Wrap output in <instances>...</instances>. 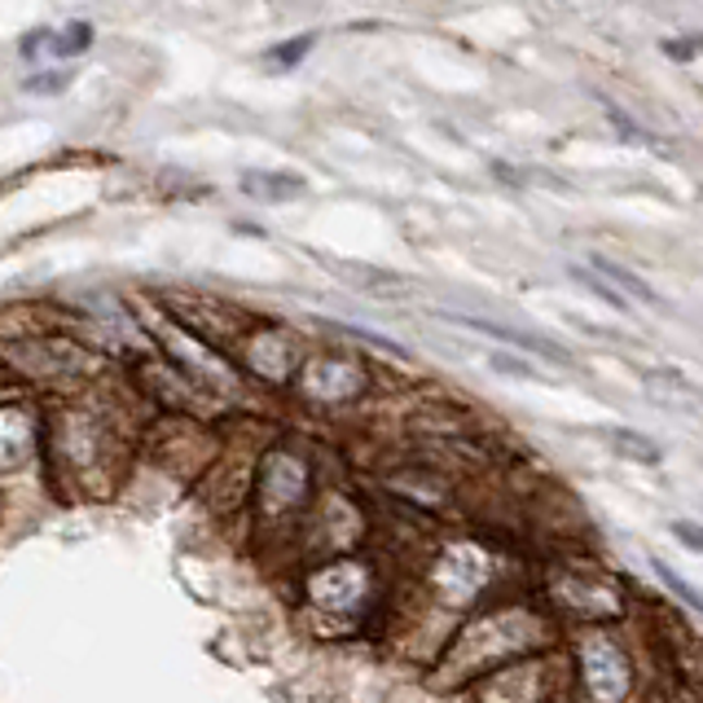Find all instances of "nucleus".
I'll return each mask as SVG.
<instances>
[{"label":"nucleus","mask_w":703,"mask_h":703,"mask_svg":"<svg viewBox=\"0 0 703 703\" xmlns=\"http://www.w3.org/2000/svg\"><path fill=\"white\" fill-rule=\"evenodd\" d=\"M92 45V27L88 23H66L62 32H32V40H23V53L36 58L40 49L53 53V58H75Z\"/></svg>","instance_id":"8"},{"label":"nucleus","mask_w":703,"mask_h":703,"mask_svg":"<svg viewBox=\"0 0 703 703\" xmlns=\"http://www.w3.org/2000/svg\"><path fill=\"white\" fill-rule=\"evenodd\" d=\"M308 49H312V36H304V40H295V45H278V49H269V62H278V66H295Z\"/></svg>","instance_id":"14"},{"label":"nucleus","mask_w":703,"mask_h":703,"mask_svg":"<svg viewBox=\"0 0 703 703\" xmlns=\"http://www.w3.org/2000/svg\"><path fill=\"white\" fill-rule=\"evenodd\" d=\"M435 571H440V594H448V603H480L489 594L497 563L476 545H457L440 554Z\"/></svg>","instance_id":"5"},{"label":"nucleus","mask_w":703,"mask_h":703,"mask_svg":"<svg viewBox=\"0 0 703 703\" xmlns=\"http://www.w3.org/2000/svg\"><path fill=\"white\" fill-rule=\"evenodd\" d=\"M571 278H576V282H580V286H590V291H594V295H599V299H607V304H612V308H620V312H625V308H629V299H625V295H620V291H616V286H607V282H603V278H599V273H594V269H580V264H571Z\"/></svg>","instance_id":"13"},{"label":"nucleus","mask_w":703,"mask_h":703,"mask_svg":"<svg viewBox=\"0 0 703 703\" xmlns=\"http://www.w3.org/2000/svg\"><path fill=\"white\" fill-rule=\"evenodd\" d=\"M299 383L312 400H351L366 387V370L347 357H317V361H308Z\"/></svg>","instance_id":"6"},{"label":"nucleus","mask_w":703,"mask_h":703,"mask_svg":"<svg viewBox=\"0 0 703 703\" xmlns=\"http://www.w3.org/2000/svg\"><path fill=\"white\" fill-rule=\"evenodd\" d=\"M545 612L580 620V629H603L625 616V590L599 567L563 563L554 580H545Z\"/></svg>","instance_id":"3"},{"label":"nucleus","mask_w":703,"mask_h":703,"mask_svg":"<svg viewBox=\"0 0 703 703\" xmlns=\"http://www.w3.org/2000/svg\"><path fill=\"white\" fill-rule=\"evenodd\" d=\"M243 189L256 194V198H291V194L304 189V181L291 176V172H251V176L243 181Z\"/></svg>","instance_id":"11"},{"label":"nucleus","mask_w":703,"mask_h":703,"mask_svg":"<svg viewBox=\"0 0 703 703\" xmlns=\"http://www.w3.org/2000/svg\"><path fill=\"white\" fill-rule=\"evenodd\" d=\"M550 629H554V616L532 607V603H502L493 612H484L471 629H466L453 646V664H461L476 681L515 664V659H528V655H545L550 646Z\"/></svg>","instance_id":"1"},{"label":"nucleus","mask_w":703,"mask_h":703,"mask_svg":"<svg viewBox=\"0 0 703 703\" xmlns=\"http://www.w3.org/2000/svg\"><path fill=\"white\" fill-rule=\"evenodd\" d=\"M571 668L584 703H629L638 686V664L616 625L603 629H576Z\"/></svg>","instance_id":"2"},{"label":"nucleus","mask_w":703,"mask_h":703,"mask_svg":"<svg viewBox=\"0 0 703 703\" xmlns=\"http://www.w3.org/2000/svg\"><path fill=\"white\" fill-rule=\"evenodd\" d=\"M664 49H668V53H673V58H694V53H699V49H703V40H668V45H664Z\"/></svg>","instance_id":"17"},{"label":"nucleus","mask_w":703,"mask_h":703,"mask_svg":"<svg viewBox=\"0 0 703 703\" xmlns=\"http://www.w3.org/2000/svg\"><path fill=\"white\" fill-rule=\"evenodd\" d=\"M651 571H655V576H659V580L668 584V590H673V594H677V599H681V603H686L690 612H699V616H703V594L694 590V584H686V580H681V576H677V571H673L668 563H659V558L651 563Z\"/></svg>","instance_id":"12"},{"label":"nucleus","mask_w":703,"mask_h":703,"mask_svg":"<svg viewBox=\"0 0 703 703\" xmlns=\"http://www.w3.org/2000/svg\"><path fill=\"white\" fill-rule=\"evenodd\" d=\"M480 703H550L554 699V664L545 655L515 659L476 681Z\"/></svg>","instance_id":"4"},{"label":"nucleus","mask_w":703,"mask_h":703,"mask_svg":"<svg viewBox=\"0 0 703 703\" xmlns=\"http://www.w3.org/2000/svg\"><path fill=\"white\" fill-rule=\"evenodd\" d=\"M448 321H457V325H471V330H484V334H493V338H502V343H515V347H523V351H536V357H550V361H558V366H571V357L558 347V343H550V338H536V334H523V330H510V325H497V321H484V317H448Z\"/></svg>","instance_id":"7"},{"label":"nucleus","mask_w":703,"mask_h":703,"mask_svg":"<svg viewBox=\"0 0 703 703\" xmlns=\"http://www.w3.org/2000/svg\"><path fill=\"white\" fill-rule=\"evenodd\" d=\"M493 366H497L502 374H519V379H536V370H532L528 361H519V357H506V351H493Z\"/></svg>","instance_id":"16"},{"label":"nucleus","mask_w":703,"mask_h":703,"mask_svg":"<svg viewBox=\"0 0 703 703\" xmlns=\"http://www.w3.org/2000/svg\"><path fill=\"white\" fill-rule=\"evenodd\" d=\"M673 528V536L686 545V550H699L703 554V523H690V519H677V523H668Z\"/></svg>","instance_id":"15"},{"label":"nucleus","mask_w":703,"mask_h":703,"mask_svg":"<svg viewBox=\"0 0 703 703\" xmlns=\"http://www.w3.org/2000/svg\"><path fill=\"white\" fill-rule=\"evenodd\" d=\"M590 269L603 278V282H616V291L625 295V299H638V304H659V295L633 273V269H625V264H616V260H607V256H590Z\"/></svg>","instance_id":"9"},{"label":"nucleus","mask_w":703,"mask_h":703,"mask_svg":"<svg viewBox=\"0 0 703 703\" xmlns=\"http://www.w3.org/2000/svg\"><path fill=\"white\" fill-rule=\"evenodd\" d=\"M603 440H607L620 457H629V461H638V466H659V457H664V448H659L651 435L629 431V427H620V431H603Z\"/></svg>","instance_id":"10"}]
</instances>
